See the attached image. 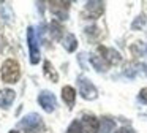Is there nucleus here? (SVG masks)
Masks as SVG:
<instances>
[{
  "mask_svg": "<svg viewBox=\"0 0 147 133\" xmlns=\"http://www.w3.org/2000/svg\"><path fill=\"white\" fill-rule=\"evenodd\" d=\"M19 76H21V68L18 65V62L13 59H7L2 65V79L8 84H14V82H18Z\"/></svg>",
  "mask_w": 147,
  "mask_h": 133,
  "instance_id": "nucleus-1",
  "label": "nucleus"
},
{
  "mask_svg": "<svg viewBox=\"0 0 147 133\" xmlns=\"http://www.w3.org/2000/svg\"><path fill=\"white\" fill-rule=\"evenodd\" d=\"M82 130L86 133H98L100 122L95 116H84L82 119Z\"/></svg>",
  "mask_w": 147,
  "mask_h": 133,
  "instance_id": "nucleus-2",
  "label": "nucleus"
},
{
  "mask_svg": "<svg viewBox=\"0 0 147 133\" xmlns=\"http://www.w3.org/2000/svg\"><path fill=\"white\" fill-rule=\"evenodd\" d=\"M38 101L40 105L43 106V109L48 111V113H51V111H54L55 108V98L52 94H49V92H41L38 97Z\"/></svg>",
  "mask_w": 147,
  "mask_h": 133,
  "instance_id": "nucleus-3",
  "label": "nucleus"
},
{
  "mask_svg": "<svg viewBox=\"0 0 147 133\" xmlns=\"http://www.w3.org/2000/svg\"><path fill=\"white\" fill-rule=\"evenodd\" d=\"M14 90L10 89H5V90H0V106L2 108H10V105L14 101Z\"/></svg>",
  "mask_w": 147,
  "mask_h": 133,
  "instance_id": "nucleus-4",
  "label": "nucleus"
},
{
  "mask_svg": "<svg viewBox=\"0 0 147 133\" xmlns=\"http://www.w3.org/2000/svg\"><path fill=\"white\" fill-rule=\"evenodd\" d=\"M62 98H63V101L71 108L74 105V100H76V90H74L71 86H65V87L62 89Z\"/></svg>",
  "mask_w": 147,
  "mask_h": 133,
  "instance_id": "nucleus-5",
  "label": "nucleus"
},
{
  "mask_svg": "<svg viewBox=\"0 0 147 133\" xmlns=\"http://www.w3.org/2000/svg\"><path fill=\"white\" fill-rule=\"evenodd\" d=\"M79 84H81V94H82L84 98H90V100H92V98L96 97V89L93 87L89 81H84L82 79Z\"/></svg>",
  "mask_w": 147,
  "mask_h": 133,
  "instance_id": "nucleus-6",
  "label": "nucleus"
},
{
  "mask_svg": "<svg viewBox=\"0 0 147 133\" xmlns=\"http://www.w3.org/2000/svg\"><path fill=\"white\" fill-rule=\"evenodd\" d=\"M86 13H89V16H90V18H93V19L98 18V16L103 13V3H100V2H90V3H87Z\"/></svg>",
  "mask_w": 147,
  "mask_h": 133,
  "instance_id": "nucleus-7",
  "label": "nucleus"
},
{
  "mask_svg": "<svg viewBox=\"0 0 147 133\" xmlns=\"http://www.w3.org/2000/svg\"><path fill=\"white\" fill-rule=\"evenodd\" d=\"M29 48H30V54H32V63H36L40 60V51L35 49V40H33V29H29Z\"/></svg>",
  "mask_w": 147,
  "mask_h": 133,
  "instance_id": "nucleus-8",
  "label": "nucleus"
},
{
  "mask_svg": "<svg viewBox=\"0 0 147 133\" xmlns=\"http://www.w3.org/2000/svg\"><path fill=\"white\" fill-rule=\"evenodd\" d=\"M49 6H51L52 13H55L59 16H63V11H67L70 8V2H51Z\"/></svg>",
  "mask_w": 147,
  "mask_h": 133,
  "instance_id": "nucleus-9",
  "label": "nucleus"
},
{
  "mask_svg": "<svg viewBox=\"0 0 147 133\" xmlns=\"http://www.w3.org/2000/svg\"><path fill=\"white\" fill-rule=\"evenodd\" d=\"M45 75L48 76L49 79H52V82H57L59 76H57V73H55L54 66L51 65V62H48V60L45 62Z\"/></svg>",
  "mask_w": 147,
  "mask_h": 133,
  "instance_id": "nucleus-10",
  "label": "nucleus"
},
{
  "mask_svg": "<svg viewBox=\"0 0 147 133\" xmlns=\"http://www.w3.org/2000/svg\"><path fill=\"white\" fill-rule=\"evenodd\" d=\"M63 46L67 48V51H70V52H71V51L76 49L78 41H76V38H74V35H71V33H68V35H67V40H65Z\"/></svg>",
  "mask_w": 147,
  "mask_h": 133,
  "instance_id": "nucleus-11",
  "label": "nucleus"
},
{
  "mask_svg": "<svg viewBox=\"0 0 147 133\" xmlns=\"http://www.w3.org/2000/svg\"><path fill=\"white\" fill-rule=\"evenodd\" d=\"M68 132H70V133H82L81 124H79V122H73V124L70 125V128H68Z\"/></svg>",
  "mask_w": 147,
  "mask_h": 133,
  "instance_id": "nucleus-12",
  "label": "nucleus"
},
{
  "mask_svg": "<svg viewBox=\"0 0 147 133\" xmlns=\"http://www.w3.org/2000/svg\"><path fill=\"white\" fill-rule=\"evenodd\" d=\"M139 98H141L142 101H147V87L141 90V94H139Z\"/></svg>",
  "mask_w": 147,
  "mask_h": 133,
  "instance_id": "nucleus-13",
  "label": "nucleus"
},
{
  "mask_svg": "<svg viewBox=\"0 0 147 133\" xmlns=\"http://www.w3.org/2000/svg\"><path fill=\"white\" fill-rule=\"evenodd\" d=\"M117 133H134L133 130H128V128H122V130H119Z\"/></svg>",
  "mask_w": 147,
  "mask_h": 133,
  "instance_id": "nucleus-14",
  "label": "nucleus"
},
{
  "mask_svg": "<svg viewBox=\"0 0 147 133\" xmlns=\"http://www.w3.org/2000/svg\"><path fill=\"white\" fill-rule=\"evenodd\" d=\"M10 133H19V132H18V130H13V132H10Z\"/></svg>",
  "mask_w": 147,
  "mask_h": 133,
  "instance_id": "nucleus-15",
  "label": "nucleus"
}]
</instances>
